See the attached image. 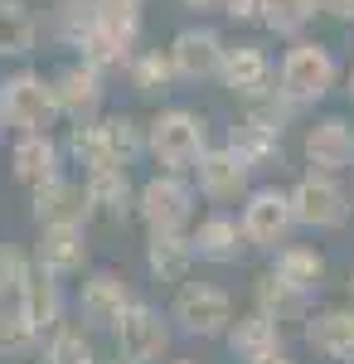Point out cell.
I'll return each mask as SVG.
<instances>
[{
  "instance_id": "1",
  "label": "cell",
  "mask_w": 354,
  "mask_h": 364,
  "mask_svg": "<svg viewBox=\"0 0 354 364\" xmlns=\"http://www.w3.org/2000/svg\"><path fill=\"white\" fill-rule=\"evenodd\" d=\"M204 146H209V127L190 107H161L146 122V156L161 170L190 175L199 166V156H204Z\"/></svg>"
},
{
  "instance_id": "2",
  "label": "cell",
  "mask_w": 354,
  "mask_h": 364,
  "mask_svg": "<svg viewBox=\"0 0 354 364\" xmlns=\"http://www.w3.org/2000/svg\"><path fill=\"white\" fill-rule=\"evenodd\" d=\"M0 127L5 132H54L58 127V102L54 87L39 68H15L0 78Z\"/></svg>"
},
{
  "instance_id": "3",
  "label": "cell",
  "mask_w": 354,
  "mask_h": 364,
  "mask_svg": "<svg viewBox=\"0 0 354 364\" xmlns=\"http://www.w3.org/2000/svg\"><path fill=\"white\" fill-rule=\"evenodd\" d=\"M194 185L175 170H156L136 185V219L146 233H185L194 224Z\"/></svg>"
},
{
  "instance_id": "4",
  "label": "cell",
  "mask_w": 354,
  "mask_h": 364,
  "mask_svg": "<svg viewBox=\"0 0 354 364\" xmlns=\"http://www.w3.org/2000/svg\"><path fill=\"white\" fill-rule=\"evenodd\" d=\"M340 78V63L330 54L326 44H311V39H301L286 49L281 58V68H277V92L291 102V107H311V102H321L330 87Z\"/></svg>"
},
{
  "instance_id": "5",
  "label": "cell",
  "mask_w": 354,
  "mask_h": 364,
  "mask_svg": "<svg viewBox=\"0 0 354 364\" xmlns=\"http://www.w3.org/2000/svg\"><path fill=\"white\" fill-rule=\"evenodd\" d=\"M170 321H180L185 336H199V340H218L233 321V301L223 287H209V282H180L175 301H170Z\"/></svg>"
},
{
  "instance_id": "6",
  "label": "cell",
  "mask_w": 354,
  "mask_h": 364,
  "mask_svg": "<svg viewBox=\"0 0 354 364\" xmlns=\"http://www.w3.org/2000/svg\"><path fill=\"white\" fill-rule=\"evenodd\" d=\"M286 199H291V219L301 228H345L350 224V195H345V185L335 175L311 170V175H301L296 185L286 190Z\"/></svg>"
},
{
  "instance_id": "7",
  "label": "cell",
  "mask_w": 354,
  "mask_h": 364,
  "mask_svg": "<svg viewBox=\"0 0 354 364\" xmlns=\"http://www.w3.org/2000/svg\"><path fill=\"white\" fill-rule=\"evenodd\" d=\"M112 340H117V355L127 364H161L165 350H170V326L165 316L151 301H132L122 311V321L112 326Z\"/></svg>"
},
{
  "instance_id": "8",
  "label": "cell",
  "mask_w": 354,
  "mask_h": 364,
  "mask_svg": "<svg viewBox=\"0 0 354 364\" xmlns=\"http://www.w3.org/2000/svg\"><path fill=\"white\" fill-rule=\"evenodd\" d=\"M132 301H136L132 296V282L122 277V272H112V267H97V272H87L78 282V296H73L78 326L82 331H112Z\"/></svg>"
},
{
  "instance_id": "9",
  "label": "cell",
  "mask_w": 354,
  "mask_h": 364,
  "mask_svg": "<svg viewBox=\"0 0 354 364\" xmlns=\"http://www.w3.org/2000/svg\"><path fill=\"white\" fill-rule=\"evenodd\" d=\"M29 262L54 282H73L87 272V233L82 224H44L34 248H29Z\"/></svg>"
},
{
  "instance_id": "10",
  "label": "cell",
  "mask_w": 354,
  "mask_h": 364,
  "mask_svg": "<svg viewBox=\"0 0 354 364\" xmlns=\"http://www.w3.org/2000/svg\"><path fill=\"white\" fill-rule=\"evenodd\" d=\"M82 190H87V219H97V224H107V228H127L136 219V185H132L127 166L87 170Z\"/></svg>"
},
{
  "instance_id": "11",
  "label": "cell",
  "mask_w": 354,
  "mask_h": 364,
  "mask_svg": "<svg viewBox=\"0 0 354 364\" xmlns=\"http://www.w3.org/2000/svg\"><path fill=\"white\" fill-rule=\"evenodd\" d=\"M54 102H58V122H92V117L102 112V92H107V73H97L92 63H63L54 78Z\"/></svg>"
},
{
  "instance_id": "12",
  "label": "cell",
  "mask_w": 354,
  "mask_h": 364,
  "mask_svg": "<svg viewBox=\"0 0 354 364\" xmlns=\"http://www.w3.org/2000/svg\"><path fill=\"white\" fill-rule=\"evenodd\" d=\"M243 238L247 248H281L286 238H291V228H296V219H291V199H286V190H252L243 204Z\"/></svg>"
},
{
  "instance_id": "13",
  "label": "cell",
  "mask_w": 354,
  "mask_h": 364,
  "mask_svg": "<svg viewBox=\"0 0 354 364\" xmlns=\"http://www.w3.org/2000/svg\"><path fill=\"white\" fill-rule=\"evenodd\" d=\"M190 175L199 180V195H204V199H214V204H233V199L247 195L252 166H247L233 146H204V156H199V166H194Z\"/></svg>"
},
{
  "instance_id": "14",
  "label": "cell",
  "mask_w": 354,
  "mask_h": 364,
  "mask_svg": "<svg viewBox=\"0 0 354 364\" xmlns=\"http://www.w3.org/2000/svg\"><path fill=\"white\" fill-rule=\"evenodd\" d=\"M29 214H34V224H87V190H82L78 175H68V170H58L54 180H44V185H34L29 190Z\"/></svg>"
},
{
  "instance_id": "15",
  "label": "cell",
  "mask_w": 354,
  "mask_h": 364,
  "mask_svg": "<svg viewBox=\"0 0 354 364\" xmlns=\"http://www.w3.org/2000/svg\"><path fill=\"white\" fill-rule=\"evenodd\" d=\"M63 146H58L54 132H20V136L10 141V175H15V185H44V180H54L58 170H63Z\"/></svg>"
},
{
  "instance_id": "16",
  "label": "cell",
  "mask_w": 354,
  "mask_h": 364,
  "mask_svg": "<svg viewBox=\"0 0 354 364\" xmlns=\"http://www.w3.org/2000/svg\"><path fill=\"white\" fill-rule=\"evenodd\" d=\"M170 68H175V83H199V78H218V63H223V39L214 29H180L170 39Z\"/></svg>"
},
{
  "instance_id": "17",
  "label": "cell",
  "mask_w": 354,
  "mask_h": 364,
  "mask_svg": "<svg viewBox=\"0 0 354 364\" xmlns=\"http://www.w3.org/2000/svg\"><path fill=\"white\" fill-rule=\"evenodd\" d=\"M218 83L228 87L238 102H257L272 92V58L262 54L257 44H238V49H223L218 63Z\"/></svg>"
},
{
  "instance_id": "18",
  "label": "cell",
  "mask_w": 354,
  "mask_h": 364,
  "mask_svg": "<svg viewBox=\"0 0 354 364\" xmlns=\"http://www.w3.org/2000/svg\"><path fill=\"white\" fill-rule=\"evenodd\" d=\"M306 161L321 175L354 170V127L345 117H321L316 127H306Z\"/></svg>"
},
{
  "instance_id": "19",
  "label": "cell",
  "mask_w": 354,
  "mask_h": 364,
  "mask_svg": "<svg viewBox=\"0 0 354 364\" xmlns=\"http://www.w3.org/2000/svg\"><path fill=\"white\" fill-rule=\"evenodd\" d=\"M190 248H194V257H204V262H238L247 252L243 224H238L233 214H209V219L190 224Z\"/></svg>"
},
{
  "instance_id": "20",
  "label": "cell",
  "mask_w": 354,
  "mask_h": 364,
  "mask_svg": "<svg viewBox=\"0 0 354 364\" xmlns=\"http://www.w3.org/2000/svg\"><path fill=\"white\" fill-rule=\"evenodd\" d=\"M194 262H199V257H194V248H190V228H185V233H146V267H151L156 282L180 287V282L190 277Z\"/></svg>"
},
{
  "instance_id": "21",
  "label": "cell",
  "mask_w": 354,
  "mask_h": 364,
  "mask_svg": "<svg viewBox=\"0 0 354 364\" xmlns=\"http://www.w3.org/2000/svg\"><path fill=\"white\" fill-rule=\"evenodd\" d=\"M306 340L326 355V360L354 364V306H330L306 321Z\"/></svg>"
},
{
  "instance_id": "22",
  "label": "cell",
  "mask_w": 354,
  "mask_h": 364,
  "mask_svg": "<svg viewBox=\"0 0 354 364\" xmlns=\"http://www.w3.org/2000/svg\"><path fill=\"white\" fill-rule=\"evenodd\" d=\"M223 340H228L233 360H243V364H247V360H257L262 350L281 345V326H277L272 316H262V311H247V316H233V321H228Z\"/></svg>"
},
{
  "instance_id": "23",
  "label": "cell",
  "mask_w": 354,
  "mask_h": 364,
  "mask_svg": "<svg viewBox=\"0 0 354 364\" xmlns=\"http://www.w3.org/2000/svg\"><path fill=\"white\" fill-rule=\"evenodd\" d=\"M63 282H54V277H44L39 267L29 272V282H25V296H20V311L29 316V326L39 331V336H49L58 321H63Z\"/></svg>"
},
{
  "instance_id": "24",
  "label": "cell",
  "mask_w": 354,
  "mask_h": 364,
  "mask_svg": "<svg viewBox=\"0 0 354 364\" xmlns=\"http://www.w3.org/2000/svg\"><path fill=\"white\" fill-rule=\"evenodd\" d=\"M252 296H257V311H262V316H272L277 326H281V321H301V316H306V306H311V291L291 287V282L281 277V272H272V267L257 277Z\"/></svg>"
},
{
  "instance_id": "25",
  "label": "cell",
  "mask_w": 354,
  "mask_h": 364,
  "mask_svg": "<svg viewBox=\"0 0 354 364\" xmlns=\"http://www.w3.org/2000/svg\"><path fill=\"white\" fill-rule=\"evenodd\" d=\"M39 44V15L29 0H0V58H29Z\"/></svg>"
},
{
  "instance_id": "26",
  "label": "cell",
  "mask_w": 354,
  "mask_h": 364,
  "mask_svg": "<svg viewBox=\"0 0 354 364\" xmlns=\"http://www.w3.org/2000/svg\"><path fill=\"white\" fill-rule=\"evenodd\" d=\"M97 132H102V146H107L112 166H136L146 156V127L136 117L127 112H112V117H97Z\"/></svg>"
},
{
  "instance_id": "27",
  "label": "cell",
  "mask_w": 354,
  "mask_h": 364,
  "mask_svg": "<svg viewBox=\"0 0 354 364\" xmlns=\"http://www.w3.org/2000/svg\"><path fill=\"white\" fill-rule=\"evenodd\" d=\"M272 272H281L291 287H301V291L316 296L321 282H326V257L316 248H291V243H281V248H272Z\"/></svg>"
},
{
  "instance_id": "28",
  "label": "cell",
  "mask_w": 354,
  "mask_h": 364,
  "mask_svg": "<svg viewBox=\"0 0 354 364\" xmlns=\"http://www.w3.org/2000/svg\"><path fill=\"white\" fill-rule=\"evenodd\" d=\"M39 355H44L39 364H97L87 331L82 326H68V321H58L54 331L39 340Z\"/></svg>"
},
{
  "instance_id": "29",
  "label": "cell",
  "mask_w": 354,
  "mask_h": 364,
  "mask_svg": "<svg viewBox=\"0 0 354 364\" xmlns=\"http://www.w3.org/2000/svg\"><path fill=\"white\" fill-rule=\"evenodd\" d=\"M54 34L68 49H82L97 34V5L92 0H58L54 5Z\"/></svg>"
},
{
  "instance_id": "30",
  "label": "cell",
  "mask_w": 354,
  "mask_h": 364,
  "mask_svg": "<svg viewBox=\"0 0 354 364\" xmlns=\"http://www.w3.org/2000/svg\"><path fill=\"white\" fill-rule=\"evenodd\" d=\"M97 5V29L117 39V44H136V29H141V10H146V0H92Z\"/></svg>"
},
{
  "instance_id": "31",
  "label": "cell",
  "mask_w": 354,
  "mask_h": 364,
  "mask_svg": "<svg viewBox=\"0 0 354 364\" xmlns=\"http://www.w3.org/2000/svg\"><path fill=\"white\" fill-rule=\"evenodd\" d=\"M228 146H233L252 170L267 166V161H281V136L267 132V127H257V122H238V127H233V136H228Z\"/></svg>"
},
{
  "instance_id": "32",
  "label": "cell",
  "mask_w": 354,
  "mask_h": 364,
  "mask_svg": "<svg viewBox=\"0 0 354 364\" xmlns=\"http://www.w3.org/2000/svg\"><path fill=\"white\" fill-rule=\"evenodd\" d=\"M39 331L29 326V316L20 306H0V360H25L39 350Z\"/></svg>"
},
{
  "instance_id": "33",
  "label": "cell",
  "mask_w": 354,
  "mask_h": 364,
  "mask_svg": "<svg viewBox=\"0 0 354 364\" xmlns=\"http://www.w3.org/2000/svg\"><path fill=\"white\" fill-rule=\"evenodd\" d=\"M127 78L141 97H161V92L175 87V68H170L165 54H132L127 58Z\"/></svg>"
},
{
  "instance_id": "34",
  "label": "cell",
  "mask_w": 354,
  "mask_h": 364,
  "mask_svg": "<svg viewBox=\"0 0 354 364\" xmlns=\"http://www.w3.org/2000/svg\"><path fill=\"white\" fill-rule=\"evenodd\" d=\"M321 0H262L257 20L272 29V34H301V29L316 20Z\"/></svg>"
},
{
  "instance_id": "35",
  "label": "cell",
  "mask_w": 354,
  "mask_h": 364,
  "mask_svg": "<svg viewBox=\"0 0 354 364\" xmlns=\"http://www.w3.org/2000/svg\"><path fill=\"white\" fill-rule=\"evenodd\" d=\"M29 272H34L29 252H25V248H10V243H0V306H20Z\"/></svg>"
},
{
  "instance_id": "36",
  "label": "cell",
  "mask_w": 354,
  "mask_h": 364,
  "mask_svg": "<svg viewBox=\"0 0 354 364\" xmlns=\"http://www.w3.org/2000/svg\"><path fill=\"white\" fill-rule=\"evenodd\" d=\"M218 5H223V15H228L233 25H252L257 10H262V0H218Z\"/></svg>"
},
{
  "instance_id": "37",
  "label": "cell",
  "mask_w": 354,
  "mask_h": 364,
  "mask_svg": "<svg viewBox=\"0 0 354 364\" xmlns=\"http://www.w3.org/2000/svg\"><path fill=\"white\" fill-rule=\"evenodd\" d=\"M321 10L335 15V20H345V25H354V0H321Z\"/></svg>"
},
{
  "instance_id": "38",
  "label": "cell",
  "mask_w": 354,
  "mask_h": 364,
  "mask_svg": "<svg viewBox=\"0 0 354 364\" xmlns=\"http://www.w3.org/2000/svg\"><path fill=\"white\" fill-rule=\"evenodd\" d=\"M247 364H296V360H291V355H286L281 345H272V350H262L257 360H247Z\"/></svg>"
},
{
  "instance_id": "39",
  "label": "cell",
  "mask_w": 354,
  "mask_h": 364,
  "mask_svg": "<svg viewBox=\"0 0 354 364\" xmlns=\"http://www.w3.org/2000/svg\"><path fill=\"white\" fill-rule=\"evenodd\" d=\"M185 10H209V5H218V0H180Z\"/></svg>"
},
{
  "instance_id": "40",
  "label": "cell",
  "mask_w": 354,
  "mask_h": 364,
  "mask_svg": "<svg viewBox=\"0 0 354 364\" xmlns=\"http://www.w3.org/2000/svg\"><path fill=\"white\" fill-rule=\"evenodd\" d=\"M97 364H102V360H97ZM107 364H127V360H122V355H117V360H107Z\"/></svg>"
},
{
  "instance_id": "41",
  "label": "cell",
  "mask_w": 354,
  "mask_h": 364,
  "mask_svg": "<svg viewBox=\"0 0 354 364\" xmlns=\"http://www.w3.org/2000/svg\"><path fill=\"white\" fill-rule=\"evenodd\" d=\"M350 97H354V68H350Z\"/></svg>"
},
{
  "instance_id": "42",
  "label": "cell",
  "mask_w": 354,
  "mask_h": 364,
  "mask_svg": "<svg viewBox=\"0 0 354 364\" xmlns=\"http://www.w3.org/2000/svg\"><path fill=\"white\" fill-rule=\"evenodd\" d=\"M170 364H194V360H170Z\"/></svg>"
},
{
  "instance_id": "43",
  "label": "cell",
  "mask_w": 354,
  "mask_h": 364,
  "mask_svg": "<svg viewBox=\"0 0 354 364\" xmlns=\"http://www.w3.org/2000/svg\"><path fill=\"white\" fill-rule=\"evenodd\" d=\"M350 296H354V277H350Z\"/></svg>"
},
{
  "instance_id": "44",
  "label": "cell",
  "mask_w": 354,
  "mask_h": 364,
  "mask_svg": "<svg viewBox=\"0 0 354 364\" xmlns=\"http://www.w3.org/2000/svg\"><path fill=\"white\" fill-rule=\"evenodd\" d=\"M0 141H5V127H0Z\"/></svg>"
}]
</instances>
